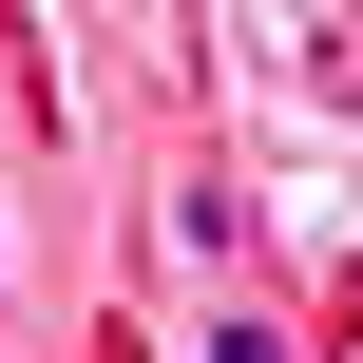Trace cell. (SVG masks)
<instances>
[{
  "instance_id": "6da1fadb",
  "label": "cell",
  "mask_w": 363,
  "mask_h": 363,
  "mask_svg": "<svg viewBox=\"0 0 363 363\" xmlns=\"http://www.w3.org/2000/svg\"><path fill=\"white\" fill-rule=\"evenodd\" d=\"M211 363H287V325L268 306H211Z\"/></svg>"
}]
</instances>
